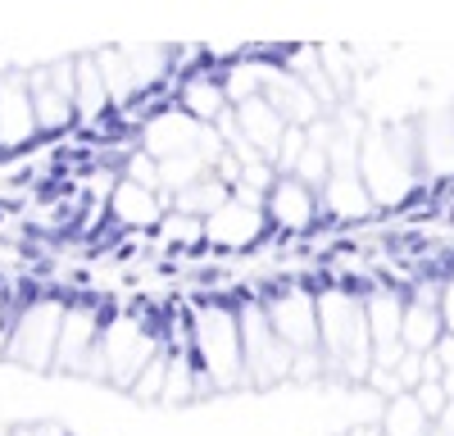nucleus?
<instances>
[{
  "label": "nucleus",
  "mask_w": 454,
  "mask_h": 436,
  "mask_svg": "<svg viewBox=\"0 0 454 436\" xmlns=\"http://www.w3.org/2000/svg\"><path fill=\"white\" fill-rule=\"evenodd\" d=\"M14 436H46V432H36V427H32V432H14Z\"/></svg>",
  "instance_id": "obj_1"
}]
</instances>
